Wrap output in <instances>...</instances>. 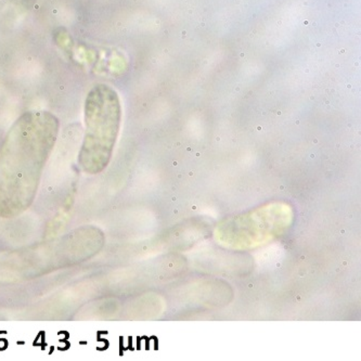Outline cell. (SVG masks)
Returning a JSON list of instances; mask_svg holds the SVG:
<instances>
[{
    "mask_svg": "<svg viewBox=\"0 0 361 361\" xmlns=\"http://www.w3.org/2000/svg\"><path fill=\"white\" fill-rule=\"evenodd\" d=\"M59 130L47 111H31L18 118L0 150V212L24 209L33 201Z\"/></svg>",
    "mask_w": 361,
    "mask_h": 361,
    "instance_id": "1",
    "label": "cell"
},
{
    "mask_svg": "<svg viewBox=\"0 0 361 361\" xmlns=\"http://www.w3.org/2000/svg\"><path fill=\"white\" fill-rule=\"evenodd\" d=\"M120 98L108 85L98 84L85 101L86 135L80 164L88 174L100 173L108 165L120 129Z\"/></svg>",
    "mask_w": 361,
    "mask_h": 361,
    "instance_id": "2",
    "label": "cell"
},
{
    "mask_svg": "<svg viewBox=\"0 0 361 361\" xmlns=\"http://www.w3.org/2000/svg\"><path fill=\"white\" fill-rule=\"evenodd\" d=\"M20 6H23V7H30V6L33 5L35 3V0H16Z\"/></svg>",
    "mask_w": 361,
    "mask_h": 361,
    "instance_id": "3",
    "label": "cell"
}]
</instances>
